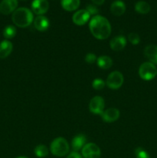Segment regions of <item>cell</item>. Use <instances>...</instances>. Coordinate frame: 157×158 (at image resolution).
Masks as SVG:
<instances>
[{
	"label": "cell",
	"instance_id": "cell-1",
	"mask_svg": "<svg viewBox=\"0 0 157 158\" xmlns=\"http://www.w3.org/2000/svg\"><path fill=\"white\" fill-rule=\"evenodd\" d=\"M89 30L98 40H106L111 34V25L109 20L102 15H96L89 21Z\"/></svg>",
	"mask_w": 157,
	"mask_h": 158
},
{
	"label": "cell",
	"instance_id": "cell-2",
	"mask_svg": "<svg viewBox=\"0 0 157 158\" xmlns=\"http://www.w3.org/2000/svg\"><path fill=\"white\" fill-rule=\"evenodd\" d=\"M12 20L18 27L26 28L33 22V14L28 8H18L12 12Z\"/></svg>",
	"mask_w": 157,
	"mask_h": 158
},
{
	"label": "cell",
	"instance_id": "cell-3",
	"mask_svg": "<svg viewBox=\"0 0 157 158\" xmlns=\"http://www.w3.org/2000/svg\"><path fill=\"white\" fill-rule=\"evenodd\" d=\"M50 151L56 157H64L69 153V145L65 138L57 137L51 143Z\"/></svg>",
	"mask_w": 157,
	"mask_h": 158
},
{
	"label": "cell",
	"instance_id": "cell-4",
	"mask_svg": "<svg viewBox=\"0 0 157 158\" xmlns=\"http://www.w3.org/2000/svg\"><path fill=\"white\" fill-rule=\"evenodd\" d=\"M139 75L140 78L143 79V80H146V81L154 79L157 75V69L155 64L150 63V62L143 63L139 66Z\"/></svg>",
	"mask_w": 157,
	"mask_h": 158
},
{
	"label": "cell",
	"instance_id": "cell-5",
	"mask_svg": "<svg viewBox=\"0 0 157 158\" xmlns=\"http://www.w3.org/2000/svg\"><path fill=\"white\" fill-rule=\"evenodd\" d=\"M124 81L123 75L119 71H113L108 76L106 84L112 89H117L120 88Z\"/></svg>",
	"mask_w": 157,
	"mask_h": 158
},
{
	"label": "cell",
	"instance_id": "cell-6",
	"mask_svg": "<svg viewBox=\"0 0 157 158\" xmlns=\"http://www.w3.org/2000/svg\"><path fill=\"white\" fill-rule=\"evenodd\" d=\"M82 155L84 158H99L101 151L95 143H86L82 149Z\"/></svg>",
	"mask_w": 157,
	"mask_h": 158
},
{
	"label": "cell",
	"instance_id": "cell-7",
	"mask_svg": "<svg viewBox=\"0 0 157 158\" xmlns=\"http://www.w3.org/2000/svg\"><path fill=\"white\" fill-rule=\"evenodd\" d=\"M105 101L103 98L100 96H95L89 102V108L90 112L94 114L102 115L104 110Z\"/></svg>",
	"mask_w": 157,
	"mask_h": 158
},
{
	"label": "cell",
	"instance_id": "cell-8",
	"mask_svg": "<svg viewBox=\"0 0 157 158\" xmlns=\"http://www.w3.org/2000/svg\"><path fill=\"white\" fill-rule=\"evenodd\" d=\"M32 9L36 15H42L49 9V2L47 0H33L32 2Z\"/></svg>",
	"mask_w": 157,
	"mask_h": 158
},
{
	"label": "cell",
	"instance_id": "cell-9",
	"mask_svg": "<svg viewBox=\"0 0 157 158\" xmlns=\"http://www.w3.org/2000/svg\"><path fill=\"white\" fill-rule=\"evenodd\" d=\"M90 19V14L86 9H81L74 13L72 16V21L77 26H83Z\"/></svg>",
	"mask_w": 157,
	"mask_h": 158
},
{
	"label": "cell",
	"instance_id": "cell-10",
	"mask_svg": "<svg viewBox=\"0 0 157 158\" xmlns=\"http://www.w3.org/2000/svg\"><path fill=\"white\" fill-rule=\"evenodd\" d=\"M17 0H2L0 3V12L3 15H9L16 9Z\"/></svg>",
	"mask_w": 157,
	"mask_h": 158
},
{
	"label": "cell",
	"instance_id": "cell-11",
	"mask_svg": "<svg viewBox=\"0 0 157 158\" xmlns=\"http://www.w3.org/2000/svg\"><path fill=\"white\" fill-rule=\"evenodd\" d=\"M101 116L104 121L107 123H112L118 120L120 116V112L116 108H109L103 111Z\"/></svg>",
	"mask_w": 157,
	"mask_h": 158
},
{
	"label": "cell",
	"instance_id": "cell-12",
	"mask_svg": "<svg viewBox=\"0 0 157 158\" xmlns=\"http://www.w3.org/2000/svg\"><path fill=\"white\" fill-rule=\"evenodd\" d=\"M110 47L114 51H121L126 47V39L123 35H117L111 40Z\"/></svg>",
	"mask_w": 157,
	"mask_h": 158
},
{
	"label": "cell",
	"instance_id": "cell-13",
	"mask_svg": "<svg viewBox=\"0 0 157 158\" xmlns=\"http://www.w3.org/2000/svg\"><path fill=\"white\" fill-rule=\"evenodd\" d=\"M34 26L40 32L46 31L49 27V20L44 15H38L34 19Z\"/></svg>",
	"mask_w": 157,
	"mask_h": 158
},
{
	"label": "cell",
	"instance_id": "cell-14",
	"mask_svg": "<svg viewBox=\"0 0 157 158\" xmlns=\"http://www.w3.org/2000/svg\"><path fill=\"white\" fill-rule=\"evenodd\" d=\"M144 54L149 62L153 64H157V46L149 45L144 49Z\"/></svg>",
	"mask_w": 157,
	"mask_h": 158
},
{
	"label": "cell",
	"instance_id": "cell-15",
	"mask_svg": "<svg viewBox=\"0 0 157 158\" xmlns=\"http://www.w3.org/2000/svg\"><path fill=\"white\" fill-rule=\"evenodd\" d=\"M13 49V45L9 40H5L0 43V59L9 56Z\"/></svg>",
	"mask_w": 157,
	"mask_h": 158
},
{
	"label": "cell",
	"instance_id": "cell-16",
	"mask_svg": "<svg viewBox=\"0 0 157 158\" xmlns=\"http://www.w3.org/2000/svg\"><path fill=\"white\" fill-rule=\"evenodd\" d=\"M110 10L114 15L120 16L126 12V5L121 0H116L112 3Z\"/></svg>",
	"mask_w": 157,
	"mask_h": 158
},
{
	"label": "cell",
	"instance_id": "cell-17",
	"mask_svg": "<svg viewBox=\"0 0 157 158\" xmlns=\"http://www.w3.org/2000/svg\"><path fill=\"white\" fill-rule=\"evenodd\" d=\"M86 137L83 134H78L72 140V147L74 151L78 152L79 150L83 149V147L86 144Z\"/></svg>",
	"mask_w": 157,
	"mask_h": 158
},
{
	"label": "cell",
	"instance_id": "cell-18",
	"mask_svg": "<svg viewBox=\"0 0 157 158\" xmlns=\"http://www.w3.org/2000/svg\"><path fill=\"white\" fill-rule=\"evenodd\" d=\"M62 7L66 11L76 10L80 5V0H61Z\"/></svg>",
	"mask_w": 157,
	"mask_h": 158
},
{
	"label": "cell",
	"instance_id": "cell-19",
	"mask_svg": "<svg viewBox=\"0 0 157 158\" xmlns=\"http://www.w3.org/2000/svg\"><path fill=\"white\" fill-rule=\"evenodd\" d=\"M97 65L103 69H108L112 67V60L107 56H101L97 58Z\"/></svg>",
	"mask_w": 157,
	"mask_h": 158
},
{
	"label": "cell",
	"instance_id": "cell-20",
	"mask_svg": "<svg viewBox=\"0 0 157 158\" xmlns=\"http://www.w3.org/2000/svg\"><path fill=\"white\" fill-rule=\"evenodd\" d=\"M135 9L138 13L147 14L150 11V6L145 1H139L135 4Z\"/></svg>",
	"mask_w": 157,
	"mask_h": 158
},
{
	"label": "cell",
	"instance_id": "cell-21",
	"mask_svg": "<svg viewBox=\"0 0 157 158\" xmlns=\"http://www.w3.org/2000/svg\"><path fill=\"white\" fill-rule=\"evenodd\" d=\"M3 36L6 39V40H10V39L14 38L16 35V29L14 26L12 25H9V26H6L3 30Z\"/></svg>",
	"mask_w": 157,
	"mask_h": 158
},
{
	"label": "cell",
	"instance_id": "cell-22",
	"mask_svg": "<svg viewBox=\"0 0 157 158\" xmlns=\"http://www.w3.org/2000/svg\"><path fill=\"white\" fill-rule=\"evenodd\" d=\"M34 152L38 157H46L49 154V150H48L47 147L45 146V145L39 144L35 147Z\"/></svg>",
	"mask_w": 157,
	"mask_h": 158
},
{
	"label": "cell",
	"instance_id": "cell-23",
	"mask_svg": "<svg viewBox=\"0 0 157 158\" xmlns=\"http://www.w3.org/2000/svg\"><path fill=\"white\" fill-rule=\"evenodd\" d=\"M106 86V83L102 79L96 78L92 82V87L96 90H101Z\"/></svg>",
	"mask_w": 157,
	"mask_h": 158
},
{
	"label": "cell",
	"instance_id": "cell-24",
	"mask_svg": "<svg viewBox=\"0 0 157 158\" xmlns=\"http://www.w3.org/2000/svg\"><path fill=\"white\" fill-rule=\"evenodd\" d=\"M128 40H129V43L132 45H138L140 42V37L139 35L135 32H131L128 35Z\"/></svg>",
	"mask_w": 157,
	"mask_h": 158
},
{
	"label": "cell",
	"instance_id": "cell-25",
	"mask_svg": "<svg viewBox=\"0 0 157 158\" xmlns=\"http://www.w3.org/2000/svg\"><path fill=\"white\" fill-rule=\"evenodd\" d=\"M135 154L136 158H150L149 154L142 148H137L135 150Z\"/></svg>",
	"mask_w": 157,
	"mask_h": 158
},
{
	"label": "cell",
	"instance_id": "cell-26",
	"mask_svg": "<svg viewBox=\"0 0 157 158\" xmlns=\"http://www.w3.org/2000/svg\"><path fill=\"white\" fill-rule=\"evenodd\" d=\"M85 60H86V63H89V64H92L97 60V57L94 53L89 52V53L86 54V57H85Z\"/></svg>",
	"mask_w": 157,
	"mask_h": 158
},
{
	"label": "cell",
	"instance_id": "cell-27",
	"mask_svg": "<svg viewBox=\"0 0 157 158\" xmlns=\"http://www.w3.org/2000/svg\"><path fill=\"white\" fill-rule=\"evenodd\" d=\"M86 10L91 15H96L99 12V9L95 5H88L86 7Z\"/></svg>",
	"mask_w": 157,
	"mask_h": 158
},
{
	"label": "cell",
	"instance_id": "cell-28",
	"mask_svg": "<svg viewBox=\"0 0 157 158\" xmlns=\"http://www.w3.org/2000/svg\"><path fill=\"white\" fill-rule=\"evenodd\" d=\"M66 158H82V156L76 151H73V152L70 153Z\"/></svg>",
	"mask_w": 157,
	"mask_h": 158
},
{
	"label": "cell",
	"instance_id": "cell-29",
	"mask_svg": "<svg viewBox=\"0 0 157 158\" xmlns=\"http://www.w3.org/2000/svg\"><path fill=\"white\" fill-rule=\"evenodd\" d=\"M92 1L94 4L97 5V6H100V5H102L104 3L105 0H92Z\"/></svg>",
	"mask_w": 157,
	"mask_h": 158
},
{
	"label": "cell",
	"instance_id": "cell-30",
	"mask_svg": "<svg viewBox=\"0 0 157 158\" xmlns=\"http://www.w3.org/2000/svg\"><path fill=\"white\" fill-rule=\"evenodd\" d=\"M16 158H28V157H22H22H16Z\"/></svg>",
	"mask_w": 157,
	"mask_h": 158
}]
</instances>
